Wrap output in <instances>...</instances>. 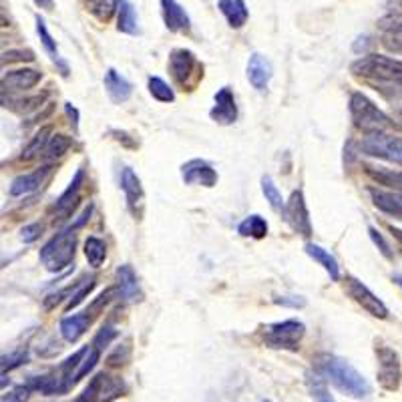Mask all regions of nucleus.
I'll return each mask as SVG.
<instances>
[{"mask_svg":"<svg viewBox=\"0 0 402 402\" xmlns=\"http://www.w3.org/2000/svg\"><path fill=\"white\" fill-rule=\"evenodd\" d=\"M392 282H394V284H397V286H399V288L402 290V276H399V273H394V276H392Z\"/></svg>","mask_w":402,"mask_h":402,"instance_id":"54","label":"nucleus"},{"mask_svg":"<svg viewBox=\"0 0 402 402\" xmlns=\"http://www.w3.org/2000/svg\"><path fill=\"white\" fill-rule=\"evenodd\" d=\"M368 234H370V240L375 241V245L380 249V254L386 258V260H392L394 258V252H392V247H390V243L384 240V236L376 230V227H368Z\"/></svg>","mask_w":402,"mask_h":402,"instance_id":"43","label":"nucleus"},{"mask_svg":"<svg viewBox=\"0 0 402 402\" xmlns=\"http://www.w3.org/2000/svg\"><path fill=\"white\" fill-rule=\"evenodd\" d=\"M306 384H308L310 397L314 399V402H336L334 397L330 394L328 386H326V380L316 370L306 375Z\"/></svg>","mask_w":402,"mask_h":402,"instance_id":"35","label":"nucleus"},{"mask_svg":"<svg viewBox=\"0 0 402 402\" xmlns=\"http://www.w3.org/2000/svg\"><path fill=\"white\" fill-rule=\"evenodd\" d=\"M91 320H93V316H89V314H73V316H67V318H63L60 320V336H63V340H67V342H77L80 336L89 330V326H91Z\"/></svg>","mask_w":402,"mask_h":402,"instance_id":"23","label":"nucleus"},{"mask_svg":"<svg viewBox=\"0 0 402 402\" xmlns=\"http://www.w3.org/2000/svg\"><path fill=\"white\" fill-rule=\"evenodd\" d=\"M125 390L123 380L113 378L107 372H99L85 386V390L73 402H113Z\"/></svg>","mask_w":402,"mask_h":402,"instance_id":"8","label":"nucleus"},{"mask_svg":"<svg viewBox=\"0 0 402 402\" xmlns=\"http://www.w3.org/2000/svg\"><path fill=\"white\" fill-rule=\"evenodd\" d=\"M93 288H95V278H89V280H85L82 284H80L79 288H77V292H73V294L69 295V300H67V306H65V310L67 312H71V310H75L79 304L85 302V298L93 292Z\"/></svg>","mask_w":402,"mask_h":402,"instance_id":"40","label":"nucleus"},{"mask_svg":"<svg viewBox=\"0 0 402 402\" xmlns=\"http://www.w3.org/2000/svg\"><path fill=\"white\" fill-rule=\"evenodd\" d=\"M117 30L125 34H141L139 28V19L135 12L133 4L129 0H119V10H117Z\"/></svg>","mask_w":402,"mask_h":402,"instance_id":"28","label":"nucleus"},{"mask_svg":"<svg viewBox=\"0 0 402 402\" xmlns=\"http://www.w3.org/2000/svg\"><path fill=\"white\" fill-rule=\"evenodd\" d=\"M49 139H51V127H43L38 133H34V137L30 139V143H28L27 147L23 149V153H21V161H32L34 157H38V155L45 151V147H47Z\"/></svg>","mask_w":402,"mask_h":402,"instance_id":"34","label":"nucleus"},{"mask_svg":"<svg viewBox=\"0 0 402 402\" xmlns=\"http://www.w3.org/2000/svg\"><path fill=\"white\" fill-rule=\"evenodd\" d=\"M28 386H30V390L41 392L45 397H54V394H67L73 384L60 370H56V372H49V375L32 376L28 380Z\"/></svg>","mask_w":402,"mask_h":402,"instance_id":"14","label":"nucleus"},{"mask_svg":"<svg viewBox=\"0 0 402 402\" xmlns=\"http://www.w3.org/2000/svg\"><path fill=\"white\" fill-rule=\"evenodd\" d=\"M16 60H34L32 51H8L2 54V63H16Z\"/></svg>","mask_w":402,"mask_h":402,"instance_id":"51","label":"nucleus"},{"mask_svg":"<svg viewBox=\"0 0 402 402\" xmlns=\"http://www.w3.org/2000/svg\"><path fill=\"white\" fill-rule=\"evenodd\" d=\"M161 12H163L165 27L171 32H189L191 21L186 8L177 0H161Z\"/></svg>","mask_w":402,"mask_h":402,"instance_id":"17","label":"nucleus"},{"mask_svg":"<svg viewBox=\"0 0 402 402\" xmlns=\"http://www.w3.org/2000/svg\"><path fill=\"white\" fill-rule=\"evenodd\" d=\"M354 77L370 82L384 95H402V60L384 54H366L350 65Z\"/></svg>","mask_w":402,"mask_h":402,"instance_id":"2","label":"nucleus"},{"mask_svg":"<svg viewBox=\"0 0 402 402\" xmlns=\"http://www.w3.org/2000/svg\"><path fill=\"white\" fill-rule=\"evenodd\" d=\"M41 234H43V225L41 223H28V225H25L21 230V240L25 241V243H32V241H36L41 238Z\"/></svg>","mask_w":402,"mask_h":402,"instance_id":"48","label":"nucleus"},{"mask_svg":"<svg viewBox=\"0 0 402 402\" xmlns=\"http://www.w3.org/2000/svg\"><path fill=\"white\" fill-rule=\"evenodd\" d=\"M45 99H47V95L43 93V95H34V97H30V99H19V101H14L19 107H14V111H19V113H28V111H34V109H38L43 103H45Z\"/></svg>","mask_w":402,"mask_h":402,"instance_id":"46","label":"nucleus"},{"mask_svg":"<svg viewBox=\"0 0 402 402\" xmlns=\"http://www.w3.org/2000/svg\"><path fill=\"white\" fill-rule=\"evenodd\" d=\"M262 402H271V401H262Z\"/></svg>","mask_w":402,"mask_h":402,"instance_id":"56","label":"nucleus"},{"mask_svg":"<svg viewBox=\"0 0 402 402\" xmlns=\"http://www.w3.org/2000/svg\"><path fill=\"white\" fill-rule=\"evenodd\" d=\"M85 258H87V262H89L91 268H101V264L107 258V245H105V241L95 238V236H89L87 241H85Z\"/></svg>","mask_w":402,"mask_h":402,"instance_id":"31","label":"nucleus"},{"mask_svg":"<svg viewBox=\"0 0 402 402\" xmlns=\"http://www.w3.org/2000/svg\"><path fill=\"white\" fill-rule=\"evenodd\" d=\"M360 151L378 157V159L392 161L402 165V137H394L388 133H370L360 141Z\"/></svg>","mask_w":402,"mask_h":402,"instance_id":"7","label":"nucleus"},{"mask_svg":"<svg viewBox=\"0 0 402 402\" xmlns=\"http://www.w3.org/2000/svg\"><path fill=\"white\" fill-rule=\"evenodd\" d=\"M376 358H378V384L384 390H399L402 382V368L399 354L388 346H376Z\"/></svg>","mask_w":402,"mask_h":402,"instance_id":"9","label":"nucleus"},{"mask_svg":"<svg viewBox=\"0 0 402 402\" xmlns=\"http://www.w3.org/2000/svg\"><path fill=\"white\" fill-rule=\"evenodd\" d=\"M169 73L183 91H193V87L203 77V67L191 51L175 49L169 54Z\"/></svg>","mask_w":402,"mask_h":402,"instance_id":"5","label":"nucleus"},{"mask_svg":"<svg viewBox=\"0 0 402 402\" xmlns=\"http://www.w3.org/2000/svg\"><path fill=\"white\" fill-rule=\"evenodd\" d=\"M210 117L219 125H234L238 121V105L230 87H221L215 93V105L210 111Z\"/></svg>","mask_w":402,"mask_h":402,"instance_id":"13","label":"nucleus"},{"mask_svg":"<svg viewBox=\"0 0 402 402\" xmlns=\"http://www.w3.org/2000/svg\"><path fill=\"white\" fill-rule=\"evenodd\" d=\"M262 193H264L266 201L271 205V210H276V212H284L286 201H284V197H282V191H280L278 186L271 181V177H269V175H264V177H262Z\"/></svg>","mask_w":402,"mask_h":402,"instance_id":"36","label":"nucleus"},{"mask_svg":"<svg viewBox=\"0 0 402 402\" xmlns=\"http://www.w3.org/2000/svg\"><path fill=\"white\" fill-rule=\"evenodd\" d=\"M82 183H85V169L80 167V169H77V173H75L71 186L67 188V191H65V193L56 199V203H54L53 212L58 215V217H69V215H71L75 203L79 201V191L80 188H82Z\"/></svg>","mask_w":402,"mask_h":402,"instance_id":"20","label":"nucleus"},{"mask_svg":"<svg viewBox=\"0 0 402 402\" xmlns=\"http://www.w3.org/2000/svg\"><path fill=\"white\" fill-rule=\"evenodd\" d=\"M350 115L354 125L366 135L382 133L392 127V121L362 93L350 95Z\"/></svg>","mask_w":402,"mask_h":402,"instance_id":"4","label":"nucleus"},{"mask_svg":"<svg viewBox=\"0 0 402 402\" xmlns=\"http://www.w3.org/2000/svg\"><path fill=\"white\" fill-rule=\"evenodd\" d=\"M43 79L41 71L34 69H19V71H10L2 77V89L4 91H28L34 85H38Z\"/></svg>","mask_w":402,"mask_h":402,"instance_id":"22","label":"nucleus"},{"mask_svg":"<svg viewBox=\"0 0 402 402\" xmlns=\"http://www.w3.org/2000/svg\"><path fill=\"white\" fill-rule=\"evenodd\" d=\"M271 77H273V67H271L268 56L260 53L252 54L249 63H247V79L252 82V87L256 91L264 93L268 89Z\"/></svg>","mask_w":402,"mask_h":402,"instance_id":"15","label":"nucleus"},{"mask_svg":"<svg viewBox=\"0 0 402 402\" xmlns=\"http://www.w3.org/2000/svg\"><path fill=\"white\" fill-rule=\"evenodd\" d=\"M284 215H286V221L290 223V227L294 230L295 234H300L304 238L312 236V221H310V214H308V205H306L304 193L300 189L294 191L290 195V199L286 201Z\"/></svg>","mask_w":402,"mask_h":402,"instance_id":"11","label":"nucleus"},{"mask_svg":"<svg viewBox=\"0 0 402 402\" xmlns=\"http://www.w3.org/2000/svg\"><path fill=\"white\" fill-rule=\"evenodd\" d=\"M346 294H348L358 306H362V310H366L370 316L380 318V320L388 318V308H386V304H384L378 295L372 294L370 288L364 286L358 278H354V276H348V278H346Z\"/></svg>","mask_w":402,"mask_h":402,"instance_id":"10","label":"nucleus"},{"mask_svg":"<svg viewBox=\"0 0 402 402\" xmlns=\"http://www.w3.org/2000/svg\"><path fill=\"white\" fill-rule=\"evenodd\" d=\"M314 368L324 380L334 384L340 392H344L350 399L364 401L372 394V386L366 380V376L360 375L348 360H344L340 356L320 354L314 360Z\"/></svg>","mask_w":402,"mask_h":402,"instance_id":"1","label":"nucleus"},{"mask_svg":"<svg viewBox=\"0 0 402 402\" xmlns=\"http://www.w3.org/2000/svg\"><path fill=\"white\" fill-rule=\"evenodd\" d=\"M119 336V332L113 328V326H103L99 332H97V336L93 338V346L97 350H105Z\"/></svg>","mask_w":402,"mask_h":402,"instance_id":"42","label":"nucleus"},{"mask_svg":"<svg viewBox=\"0 0 402 402\" xmlns=\"http://www.w3.org/2000/svg\"><path fill=\"white\" fill-rule=\"evenodd\" d=\"M77 234L75 227L60 230L56 236L47 241L41 249V262L49 271H63L75 260Z\"/></svg>","mask_w":402,"mask_h":402,"instance_id":"3","label":"nucleus"},{"mask_svg":"<svg viewBox=\"0 0 402 402\" xmlns=\"http://www.w3.org/2000/svg\"><path fill=\"white\" fill-rule=\"evenodd\" d=\"M238 234L243 238H254V240H262L268 236V221L262 215L254 214L245 217L238 225Z\"/></svg>","mask_w":402,"mask_h":402,"instance_id":"30","label":"nucleus"},{"mask_svg":"<svg viewBox=\"0 0 402 402\" xmlns=\"http://www.w3.org/2000/svg\"><path fill=\"white\" fill-rule=\"evenodd\" d=\"M115 292H117V288H109V290H105L103 294L99 295V300H95V302H93V306H91V310H89L87 314H91V316H97V314H99V310H101V308L107 304L109 300L115 295Z\"/></svg>","mask_w":402,"mask_h":402,"instance_id":"49","label":"nucleus"},{"mask_svg":"<svg viewBox=\"0 0 402 402\" xmlns=\"http://www.w3.org/2000/svg\"><path fill=\"white\" fill-rule=\"evenodd\" d=\"M382 28V45L390 51V53L402 54V19H384L380 23Z\"/></svg>","mask_w":402,"mask_h":402,"instance_id":"25","label":"nucleus"},{"mask_svg":"<svg viewBox=\"0 0 402 402\" xmlns=\"http://www.w3.org/2000/svg\"><path fill=\"white\" fill-rule=\"evenodd\" d=\"M27 360H28V350L27 348H19L16 352L4 354V356H2V372L19 368V366H23Z\"/></svg>","mask_w":402,"mask_h":402,"instance_id":"41","label":"nucleus"},{"mask_svg":"<svg viewBox=\"0 0 402 402\" xmlns=\"http://www.w3.org/2000/svg\"><path fill=\"white\" fill-rule=\"evenodd\" d=\"M147 85H149V93H151V97H153V99H157L159 103H173V101H175V93H173V89H171L165 80L159 79V77H149Z\"/></svg>","mask_w":402,"mask_h":402,"instance_id":"38","label":"nucleus"},{"mask_svg":"<svg viewBox=\"0 0 402 402\" xmlns=\"http://www.w3.org/2000/svg\"><path fill=\"white\" fill-rule=\"evenodd\" d=\"M53 167L51 165H43L41 169L32 171V173H25L12 179L10 183V195L12 197H21V195H28L32 191L43 188V183L47 181V177L51 175Z\"/></svg>","mask_w":402,"mask_h":402,"instance_id":"16","label":"nucleus"},{"mask_svg":"<svg viewBox=\"0 0 402 402\" xmlns=\"http://www.w3.org/2000/svg\"><path fill=\"white\" fill-rule=\"evenodd\" d=\"M71 145H73L71 137H67V135L63 133L51 135V139H49V143H47V147L43 151V157H45V161L60 159L71 149Z\"/></svg>","mask_w":402,"mask_h":402,"instance_id":"33","label":"nucleus"},{"mask_svg":"<svg viewBox=\"0 0 402 402\" xmlns=\"http://www.w3.org/2000/svg\"><path fill=\"white\" fill-rule=\"evenodd\" d=\"M99 358H101V350H97L95 346H87V352H85V356L80 358L79 366H77V370H75V375H73V384H77L80 378H85V376L89 375L95 366H97V362H99Z\"/></svg>","mask_w":402,"mask_h":402,"instance_id":"37","label":"nucleus"},{"mask_svg":"<svg viewBox=\"0 0 402 402\" xmlns=\"http://www.w3.org/2000/svg\"><path fill=\"white\" fill-rule=\"evenodd\" d=\"M65 113L71 119V125H73V129L77 133L79 131V109L73 107V103H65Z\"/></svg>","mask_w":402,"mask_h":402,"instance_id":"52","label":"nucleus"},{"mask_svg":"<svg viewBox=\"0 0 402 402\" xmlns=\"http://www.w3.org/2000/svg\"><path fill=\"white\" fill-rule=\"evenodd\" d=\"M36 32H38V36H41V41H43V47L47 49V53L51 54V58H53L54 63L58 65V63H60L58 49H56V43H54V38L51 36V32H49L47 23H45V19H43V16H36Z\"/></svg>","mask_w":402,"mask_h":402,"instance_id":"39","label":"nucleus"},{"mask_svg":"<svg viewBox=\"0 0 402 402\" xmlns=\"http://www.w3.org/2000/svg\"><path fill=\"white\" fill-rule=\"evenodd\" d=\"M366 173L378 186H382V188L386 189H394V191H402V171H392V169H386V167H372V165H368Z\"/></svg>","mask_w":402,"mask_h":402,"instance_id":"29","label":"nucleus"},{"mask_svg":"<svg viewBox=\"0 0 402 402\" xmlns=\"http://www.w3.org/2000/svg\"><path fill=\"white\" fill-rule=\"evenodd\" d=\"M30 386H14L12 390H8V392H4L2 394V399H0V402H27L28 397H30Z\"/></svg>","mask_w":402,"mask_h":402,"instance_id":"44","label":"nucleus"},{"mask_svg":"<svg viewBox=\"0 0 402 402\" xmlns=\"http://www.w3.org/2000/svg\"><path fill=\"white\" fill-rule=\"evenodd\" d=\"M217 6L232 28H241L247 23L249 12H247V6L243 0H219Z\"/></svg>","mask_w":402,"mask_h":402,"instance_id":"27","label":"nucleus"},{"mask_svg":"<svg viewBox=\"0 0 402 402\" xmlns=\"http://www.w3.org/2000/svg\"><path fill=\"white\" fill-rule=\"evenodd\" d=\"M69 292H71V288H65V290H60V292H54V294H49L47 298H45V310H54L65 298H69Z\"/></svg>","mask_w":402,"mask_h":402,"instance_id":"50","label":"nucleus"},{"mask_svg":"<svg viewBox=\"0 0 402 402\" xmlns=\"http://www.w3.org/2000/svg\"><path fill=\"white\" fill-rule=\"evenodd\" d=\"M115 278H117V290H119V294L123 300H127V302H135V300H139V282H137V276H135V271L131 266H119L117 271H115Z\"/></svg>","mask_w":402,"mask_h":402,"instance_id":"24","label":"nucleus"},{"mask_svg":"<svg viewBox=\"0 0 402 402\" xmlns=\"http://www.w3.org/2000/svg\"><path fill=\"white\" fill-rule=\"evenodd\" d=\"M273 304L298 310V308H304L306 306V298H302V295H276L273 298Z\"/></svg>","mask_w":402,"mask_h":402,"instance_id":"47","label":"nucleus"},{"mask_svg":"<svg viewBox=\"0 0 402 402\" xmlns=\"http://www.w3.org/2000/svg\"><path fill=\"white\" fill-rule=\"evenodd\" d=\"M129 356H131V348L127 344H121V346H117V348L113 350V354L107 358V364L113 366V368L121 366V364H125L129 360Z\"/></svg>","mask_w":402,"mask_h":402,"instance_id":"45","label":"nucleus"},{"mask_svg":"<svg viewBox=\"0 0 402 402\" xmlns=\"http://www.w3.org/2000/svg\"><path fill=\"white\" fill-rule=\"evenodd\" d=\"M304 334H306V326L300 320H284L264 326V342L269 348L295 352L300 348Z\"/></svg>","mask_w":402,"mask_h":402,"instance_id":"6","label":"nucleus"},{"mask_svg":"<svg viewBox=\"0 0 402 402\" xmlns=\"http://www.w3.org/2000/svg\"><path fill=\"white\" fill-rule=\"evenodd\" d=\"M368 193H370V199H372L376 210L402 219V191H394V189L386 191V189L372 188L368 189Z\"/></svg>","mask_w":402,"mask_h":402,"instance_id":"18","label":"nucleus"},{"mask_svg":"<svg viewBox=\"0 0 402 402\" xmlns=\"http://www.w3.org/2000/svg\"><path fill=\"white\" fill-rule=\"evenodd\" d=\"M181 177L188 186H203L215 188L217 186V171L203 159H191L181 167Z\"/></svg>","mask_w":402,"mask_h":402,"instance_id":"12","label":"nucleus"},{"mask_svg":"<svg viewBox=\"0 0 402 402\" xmlns=\"http://www.w3.org/2000/svg\"><path fill=\"white\" fill-rule=\"evenodd\" d=\"M304 249H306V254H308L314 262H318L322 268L326 269V273L330 276L332 282H338V280H340V266H338L336 258H334L328 249H324L322 245H316V243H306Z\"/></svg>","mask_w":402,"mask_h":402,"instance_id":"26","label":"nucleus"},{"mask_svg":"<svg viewBox=\"0 0 402 402\" xmlns=\"http://www.w3.org/2000/svg\"><path fill=\"white\" fill-rule=\"evenodd\" d=\"M121 189L125 193V199L129 203V210L135 215L141 212V205H143V186H141V179L137 177L131 167H125L123 173H121Z\"/></svg>","mask_w":402,"mask_h":402,"instance_id":"19","label":"nucleus"},{"mask_svg":"<svg viewBox=\"0 0 402 402\" xmlns=\"http://www.w3.org/2000/svg\"><path fill=\"white\" fill-rule=\"evenodd\" d=\"M397 115H399V121H401V125H402V109L397 113Z\"/></svg>","mask_w":402,"mask_h":402,"instance_id":"55","label":"nucleus"},{"mask_svg":"<svg viewBox=\"0 0 402 402\" xmlns=\"http://www.w3.org/2000/svg\"><path fill=\"white\" fill-rule=\"evenodd\" d=\"M85 8L101 23L111 21V16L119 10V0H82Z\"/></svg>","mask_w":402,"mask_h":402,"instance_id":"32","label":"nucleus"},{"mask_svg":"<svg viewBox=\"0 0 402 402\" xmlns=\"http://www.w3.org/2000/svg\"><path fill=\"white\" fill-rule=\"evenodd\" d=\"M36 2V6H41V8H45V10H53L54 2L53 0H34Z\"/></svg>","mask_w":402,"mask_h":402,"instance_id":"53","label":"nucleus"},{"mask_svg":"<svg viewBox=\"0 0 402 402\" xmlns=\"http://www.w3.org/2000/svg\"><path fill=\"white\" fill-rule=\"evenodd\" d=\"M105 89H107L109 99L117 105L127 103L133 95V85L123 75H119L115 69H109L105 73Z\"/></svg>","mask_w":402,"mask_h":402,"instance_id":"21","label":"nucleus"}]
</instances>
